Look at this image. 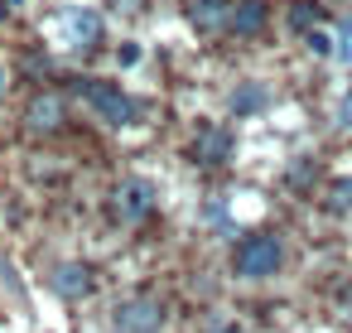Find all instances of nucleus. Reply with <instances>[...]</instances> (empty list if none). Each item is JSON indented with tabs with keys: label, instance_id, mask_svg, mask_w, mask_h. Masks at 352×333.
<instances>
[{
	"label": "nucleus",
	"instance_id": "nucleus-5",
	"mask_svg": "<svg viewBox=\"0 0 352 333\" xmlns=\"http://www.w3.org/2000/svg\"><path fill=\"white\" fill-rule=\"evenodd\" d=\"M111 208H116L121 222H140L155 208V184L150 179H121L116 193H111Z\"/></svg>",
	"mask_w": 352,
	"mask_h": 333
},
{
	"label": "nucleus",
	"instance_id": "nucleus-1",
	"mask_svg": "<svg viewBox=\"0 0 352 333\" xmlns=\"http://www.w3.org/2000/svg\"><path fill=\"white\" fill-rule=\"evenodd\" d=\"M82 102H87V111L97 116V121H107V126H135V116H140V107H135V97L131 92H121V83H107V78H87L82 83Z\"/></svg>",
	"mask_w": 352,
	"mask_h": 333
},
{
	"label": "nucleus",
	"instance_id": "nucleus-6",
	"mask_svg": "<svg viewBox=\"0 0 352 333\" xmlns=\"http://www.w3.org/2000/svg\"><path fill=\"white\" fill-rule=\"evenodd\" d=\"M54 290H58V294H68V299H78V294H87V290H92V270H87V266H78V261H68V266H58Z\"/></svg>",
	"mask_w": 352,
	"mask_h": 333
},
{
	"label": "nucleus",
	"instance_id": "nucleus-13",
	"mask_svg": "<svg viewBox=\"0 0 352 333\" xmlns=\"http://www.w3.org/2000/svg\"><path fill=\"white\" fill-rule=\"evenodd\" d=\"M304 44H309V54H318V58H328V54H333V34H323V30H309V39H304Z\"/></svg>",
	"mask_w": 352,
	"mask_h": 333
},
{
	"label": "nucleus",
	"instance_id": "nucleus-18",
	"mask_svg": "<svg viewBox=\"0 0 352 333\" xmlns=\"http://www.w3.org/2000/svg\"><path fill=\"white\" fill-rule=\"evenodd\" d=\"M116 333H121V328H116Z\"/></svg>",
	"mask_w": 352,
	"mask_h": 333
},
{
	"label": "nucleus",
	"instance_id": "nucleus-3",
	"mask_svg": "<svg viewBox=\"0 0 352 333\" xmlns=\"http://www.w3.org/2000/svg\"><path fill=\"white\" fill-rule=\"evenodd\" d=\"M102 39V15L92 6H63L54 20V44L58 49H92Z\"/></svg>",
	"mask_w": 352,
	"mask_h": 333
},
{
	"label": "nucleus",
	"instance_id": "nucleus-9",
	"mask_svg": "<svg viewBox=\"0 0 352 333\" xmlns=\"http://www.w3.org/2000/svg\"><path fill=\"white\" fill-rule=\"evenodd\" d=\"M193 25L198 30H227L232 25V0H198V6H193Z\"/></svg>",
	"mask_w": 352,
	"mask_h": 333
},
{
	"label": "nucleus",
	"instance_id": "nucleus-16",
	"mask_svg": "<svg viewBox=\"0 0 352 333\" xmlns=\"http://www.w3.org/2000/svg\"><path fill=\"white\" fill-rule=\"evenodd\" d=\"M131 63H140V49H135V44L121 49V68H131Z\"/></svg>",
	"mask_w": 352,
	"mask_h": 333
},
{
	"label": "nucleus",
	"instance_id": "nucleus-4",
	"mask_svg": "<svg viewBox=\"0 0 352 333\" xmlns=\"http://www.w3.org/2000/svg\"><path fill=\"white\" fill-rule=\"evenodd\" d=\"M116 328L121 333H160L164 328V304L150 299V294H135L116 309Z\"/></svg>",
	"mask_w": 352,
	"mask_h": 333
},
{
	"label": "nucleus",
	"instance_id": "nucleus-11",
	"mask_svg": "<svg viewBox=\"0 0 352 333\" xmlns=\"http://www.w3.org/2000/svg\"><path fill=\"white\" fill-rule=\"evenodd\" d=\"M265 107V87L261 83H246L241 92H232V111L236 116H251V111H261Z\"/></svg>",
	"mask_w": 352,
	"mask_h": 333
},
{
	"label": "nucleus",
	"instance_id": "nucleus-2",
	"mask_svg": "<svg viewBox=\"0 0 352 333\" xmlns=\"http://www.w3.org/2000/svg\"><path fill=\"white\" fill-rule=\"evenodd\" d=\"M280 261H285V246H280L275 232H251V237H241V241H236V256H232V266H236L241 280H265V275L280 270Z\"/></svg>",
	"mask_w": 352,
	"mask_h": 333
},
{
	"label": "nucleus",
	"instance_id": "nucleus-10",
	"mask_svg": "<svg viewBox=\"0 0 352 333\" xmlns=\"http://www.w3.org/2000/svg\"><path fill=\"white\" fill-rule=\"evenodd\" d=\"M193 155H198L203 164H222V160L232 155V136H227V131H203V136H198V150H193Z\"/></svg>",
	"mask_w": 352,
	"mask_h": 333
},
{
	"label": "nucleus",
	"instance_id": "nucleus-12",
	"mask_svg": "<svg viewBox=\"0 0 352 333\" xmlns=\"http://www.w3.org/2000/svg\"><path fill=\"white\" fill-rule=\"evenodd\" d=\"M333 58H342V63H352V15L338 25V34H333Z\"/></svg>",
	"mask_w": 352,
	"mask_h": 333
},
{
	"label": "nucleus",
	"instance_id": "nucleus-15",
	"mask_svg": "<svg viewBox=\"0 0 352 333\" xmlns=\"http://www.w3.org/2000/svg\"><path fill=\"white\" fill-rule=\"evenodd\" d=\"M338 126H347V131H352V92H347V97H342V107H338Z\"/></svg>",
	"mask_w": 352,
	"mask_h": 333
},
{
	"label": "nucleus",
	"instance_id": "nucleus-8",
	"mask_svg": "<svg viewBox=\"0 0 352 333\" xmlns=\"http://www.w3.org/2000/svg\"><path fill=\"white\" fill-rule=\"evenodd\" d=\"M30 126L34 131H58L63 126V102L49 92V97H34L30 102Z\"/></svg>",
	"mask_w": 352,
	"mask_h": 333
},
{
	"label": "nucleus",
	"instance_id": "nucleus-17",
	"mask_svg": "<svg viewBox=\"0 0 352 333\" xmlns=\"http://www.w3.org/2000/svg\"><path fill=\"white\" fill-rule=\"evenodd\" d=\"M212 333H241V328H236V323H222V328H212Z\"/></svg>",
	"mask_w": 352,
	"mask_h": 333
},
{
	"label": "nucleus",
	"instance_id": "nucleus-7",
	"mask_svg": "<svg viewBox=\"0 0 352 333\" xmlns=\"http://www.w3.org/2000/svg\"><path fill=\"white\" fill-rule=\"evenodd\" d=\"M265 0H236V6H232V25L227 30H236V34H256L261 25H265Z\"/></svg>",
	"mask_w": 352,
	"mask_h": 333
},
{
	"label": "nucleus",
	"instance_id": "nucleus-14",
	"mask_svg": "<svg viewBox=\"0 0 352 333\" xmlns=\"http://www.w3.org/2000/svg\"><path fill=\"white\" fill-rule=\"evenodd\" d=\"M333 203H338V208L352 203V179H338V184H333Z\"/></svg>",
	"mask_w": 352,
	"mask_h": 333
}]
</instances>
